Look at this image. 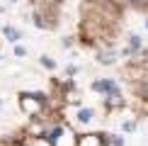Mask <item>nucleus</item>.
Segmentation results:
<instances>
[{"instance_id": "nucleus-3", "label": "nucleus", "mask_w": 148, "mask_h": 146, "mask_svg": "<svg viewBox=\"0 0 148 146\" xmlns=\"http://www.w3.org/2000/svg\"><path fill=\"white\" fill-rule=\"evenodd\" d=\"M83 146H102V144H100V139L90 136V139H88V144H83Z\"/></svg>"}, {"instance_id": "nucleus-6", "label": "nucleus", "mask_w": 148, "mask_h": 146, "mask_svg": "<svg viewBox=\"0 0 148 146\" xmlns=\"http://www.w3.org/2000/svg\"><path fill=\"white\" fill-rule=\"evenodd\" d=\"M34 22H36V27H44V20H41L39 15H34Z\"/></svg>"}, {"instance_id": "nucleus-1", "label": "nucleus", "mask_w": 148, "mask_h": 146, "mask_svg": "<svg viewBox=\"0 0 148 146\" xmlns=\"http://www.w3.org/2000/svg\"><path fill=\"white\" fill-rule=\"evenodd\" d=\"M92 88L100 90V93H112V97H114V93H116V85H114L112 81H100V83L92 85Z\"/></svg>"}, {"instance_id": "nucleus-5", "label": "nucleus", "mask_w": 148, "mask_h": 146, "mask_svg": "<svg viewBox=\"0 0 148 146\" xmlns=\"http://www.w3.org/2000/svg\"><path fill=\"white\" fill-rule=\"evenodd\" d=\"M41 63H44V66H46V68H53V61H51V59H46V56H44V59H41Z\"/></svg>"}, {"instance_id": "nucleus-2", "label": "nucleus", "mask_w": 148, "mask_h": 146, "mask_svg": "<svg viewBox=\"0 0 148 146\" xmlns=\"http://www.w3.org/2000/svg\"><path fill=\"white\" fill-rule=\"evenodd\" d=\"M78 117H80V122H90V117H92V112H90V110H83V112H80Z\"/></svg>"}, {"instance_id": "nucleus-4", "label": "nucleus", "mask_w": 148, "mask_h": 146, "mask_svg": "<svg viewBox=\"0 0 148 146\" xmlns=\"http://www.w3.org/2000/svg\"><path fill=\"white\" fill-rule=\"evenodd\" d=\"M5 34H8V36H10V39H17V36H20V34H17V32H15V29H10V27H8V29H5Z\"/></svg>"}]
</instances>
